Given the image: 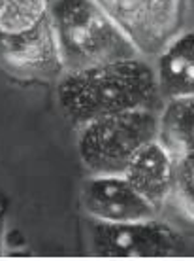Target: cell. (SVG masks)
I'll return each mask as SVG.
<instances>
[{
	"label": "cell",
	"instance_id": "6da1fadb",
	"mask_svg": "<svg viewBox=\"0 0 194 261\" xmlns=\"http://www.w3.org/2000/svg\"><path fill=\"white\" fill-rule=\"evenodd\" d=\"M55 98L64 119L76 129L91 119L162 105L153 63L142 55L62 72L55 82Z\"/></svg>",
	"mask_w": 194,
	"mask_h": 261
},
{
	"label": "cell",
	"instance_id": "7a4b0ae2",
	"mask_svg": "<svg viewBox=\"0 0 194 261\" xmlns=\"http://www.w3.org/2000/svg\"><path fill=\"white\" fill-rule=\"evenodd\" d=\"M49 15L64 72L142 55L96 0H49Z\"/></svg>",
	"mask_w": 194,
	"mask_h": 261
},
{
	"label": "cell",
	"instance_id": "3957f363",
	"mask_svg": "<svg viewBox=\"0 0 194 261\" xmlns=\"http://www.w3.org/2000/svg\"><path fill=\"white\" fill-rule=\"evenodd\" d=\"M0 66L19 80L62 76L49 0H0Z\"/></svg>",
	"mask_w": 194,
	"mask_h": 261
},
{
	"label": "cell",
	"instance_id": "277c9868",
	"mask_svg": "<svg viewBox=\"0 0 194 261\" xmlns=\"http://www.w3.org/2000/svg\"><path fill=\"white\" fill-rule=\"evenodd\" d=\"M158 133V108L111 114L78 127L76 150L89 174H123L142 146Z\"/></svg>",
	"mask_w": 194,
	"mask_h": 261
},
{
	"label": "cell",
	"instance_id": "5b68a950",
	"mask_svg": "<svg viewBox=\"0 0 194 261\" xmlns=\"http://www.w3.org/2000/svg\"><path fill=\"white\" fill-rule=\"evenodd\" d=\"M128 34L138 51L153 59L187 23V0H96Z\"/></svg>",
	"mask_w": 194,
	"mask_h": 261
},
{
	"label": "cell",
	"instance_id": "8992f818",
	"mask_svg": "<svg viewBox=\"0 0 194 261\" xmlns=\"http://www.w3.org/2000/svg\"><path fill=\"white\" fill-rule=\"evenodd\" d=\"M89 242L96 254L117 257L172 255L187 246L181 233L160 216L126 223L91 222Z\"/></svg>",
	"mask_w": 194,
	"mask_h": 261
},
{
	"label": "cell",
	"instance_id": "52a82bcc",
	"mask_svg": "<svg viewBox=\"0 0 194 261\" xmlns=\"http://www.w3.org/2000/svg\"><path fill=\"white\" fill-rule=\"evenodd\" d=\"M79 206L91 222L100 223L140 222L162 216L123 174H87L79 190Z\"/></svg>",
	"mask_w": 194,
	"mask_h": 261
},
{
	"label": "cell",
	"instance_id": "ba28073f",
	"mask_svg": "<svg viewBox=\"0 0 194 261\" xmlns=\"http://www.w3.org/2000/svg\"><path fill=\"white\" fill-rule=\"evenodd\" d=\"M174 161L175 157L155 138L142 146L123 170L130 186L160 214L172 199Z\"/></svg>",
	"mask_w": 194,
	"mask_h": 261
},
{
	"label": "cell",
	"instance_id": "9c48e42d",
	"mask_svg": "<svg viewBox=\"0 0 194 261\" xmlns=\"http://www.w3.org/2000/svg\"><path fill=\"white\" fill-rule=\"evenodd\" d=\"M162 100L194 97V25H185L151 59Z\"/></svg>",
	"mask_w": 194,
	"mask_h": 261
},
{
	"label": "cell",
	"instance_id": "30bf717a",
	"mask_svg": "<svg viewBox=\"0 0 194 261\" xmlns=\"http://www.w3.org/2000/svg\"><path fill=\"white\" fill-rule=\"evenodd\" d=\"M156 138L174 157L194 151V97L162 100Z\"/></svg>",
	"mask_w": 194,
	"mask_h": 261
},
{
	"label": "cell",
	"instance_id": "8fae6325",
	"mask_svg": "<svg viewBox=\"0 0 194 261\" xmlns=\"http://www.w3.org/2000/svg\"><path fill=\"white\" fill-rule=\"evenodd\" d=\"M170 206L194 225V151L175 155Z\"/></svg>",
	"mask_w": 194,
	"mask_h": 261
},
{
	"label": "cell",
	"instance_id": "7c38bea8",
	"mask_svg": "<svg viewBox=\"0 0 194 261\" xmlns=\"http://www.w3.org/2000/svg\"><path fill=\"white\" fill-rule=\"evenodd\" d=\"M6 229H8V202L4 197H0V254H2L4 242H6Z\"/></svg>",
	"mask_w": 194,
	"mask_h": 261
},
{
	"label": "cell",
	"instance_id": "4fadbf2b",
	"mask_svg": "<svg viewBox=\"0 0 194 261\" xmlns=\"http://www.w3.org/2000/svg\"><path fill=\"white\" fill-rule=\"evenodd\" d=\"M187 21L194 25V0H187Z\"/></svg>",
	"mask_w": 194,
	"mask_h": 261
}]
</instances>
